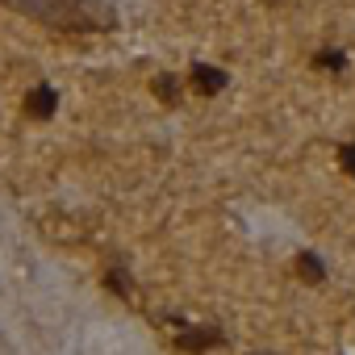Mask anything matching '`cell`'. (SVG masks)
I'll return each mask as SVG.
<instances>
[{"label":"cell","mask_w":355,"mask_h":355,"mask_svg":"<svg viewBox=\"0 0 355 355\" xmlns=\"http://www.w3.org/2000/svg\"><path fill=\"white\" fill-rule=\"evenodd\" d=\"M9 9L55 30H113V9L101 0H5Z\"/></svg>","instance_id":"1"},{"label":"cell","mask_w":355,"mask_h":355,"mask_svg":"<svg viewBox=\"0 0 355 355\" xmlns=\"http://www.w3.org/2000/svg\"><path fill=\"white\" fill-rule=\"evenodd\" d=\"M226 343V330L222 326H189L175 334V347L180 351H209V347H222Z\"/></svg>","instance_id":"2"},{"label":"cell","mask_w":355,"mask_h":355,"mask_svg":"<svg viewBox=\"0 0 355 355\" xmlns=\"http://www.w3.org/2000/svg\"><path fill=\"white\" fill-rule=\"evenodd\" d=\"M189 80H193V88H197L201 96H218V92L226 88V71H222V67H209V63H193Z\"/></svg>","instance_id":"3"},{"label":"cell","mask_w":355,"mask_h":355,"mask_svg":"<svg viewBox=\"0 0 355 355\" xmlns=\"http://www.w3.org/2000/svg\"><path fill=\"white\" fill-rule=\"evenodd\" d=\"M55 109H59V92H55L51 84H38V88L26 96V113H30V117H38V121L55 117Z\"/></svg>","instance_id":"4"},{"label":"cell","mask_w":355,"mask_h":355,"mask_svg":"<svg viewBox=\"0 0 355 355\" xmlns=\"http://www.w3.org/2000/svg\"><path fill=\"white\" fill-rule=\"evenodd\" d=\"M297 276H301L305 284H322V280H326V268H322V259H318L313 251H301V255H297Z\"/></svg>","instance_id":"5"},{"label":"cell","mask_w":355,"mask_h":355,"mask_svg":"<svg viewBox=\"0 0 355 355\" xmlns=\"http://www.w3.org/2000/svg\"><path fill=\"white\" fill-rule=\"evenodd\" d=\"M150 88H155V96H159L163 105H180V80H175V76H167V71H163V76H155V84H150Z\"/></svg>","instance_id":"6"},{"label":"cell","mask_w":355,"mask_h":355,"mask_svg":"<svg viewBox=\"0 0 355 355\" xmlns=\"http://www.w3.org/2000/svg\"><path fill=\"white\" fill-rule=\"evenodd\" d=\"M105 284H109L117 297H130V293H134V280H130V272H125L121 263H109V272H105Z\"/></svg>","instance_id":"7"},{"label":"cell","mask_w":355,"mask_h":355,"mask_svg":"<svg viewBox=\"0 0 355 355\" xmlns=\"http://www.w3.org/2000/svg\"><path fill=\"white\" fill-rule=\"evenodd\" d=\"M313 63H318V67H330V71H343V67H347V55H343V51H318Z\"/></svg>","instance_id":"8"},{"label":"cell","mask_w":355,"mask_h":355,"mask_svg":"<svg viewBox=\"0 0 355 355\" xmlns=\"http://www.w3.org/2000/svg\"><path fill=\"white\" fill-rule=\"evenodd\" d=\"M338 163H343V171L347 175H355V146L347 142V146H338Z\"/></svg>","instance_id":"9"},{"label":"cell","mask_w":355,"mask_h":355,"mask_svg":"<svg viewBox=\"0 0 355 355\" xmlns=\"http://www.w3.org/2000/svg\"><path fill=\"white\" fill-rule=\"evenodd\" d=\"M255 355H272V351H255Z\"/></svg>","instance_id":"10"}]
</instances>
